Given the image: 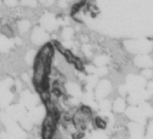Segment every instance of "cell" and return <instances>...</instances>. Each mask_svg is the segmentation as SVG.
Returning a JSON list of instances; mask_svg holds the SVG:
<instances>
[{
  "mask_svg": "<svg viewBox=\"0 0 153 139\" xmlns=\"http://www.w3.org/2000/svg\"><path fill=\"white\" fill-rule=\"evenodd\" d=\"M30 27V23L26 21V22H22L20 23V31L22 32H25L29 30Z\"/></svg>",
  "mask_w": 153,
  "mask_h": 139,
  "instance_id": "obj_1",
  "label": "cell"
},
{
  "mask_svg": "<svg viewBox=\"0 0 153 139\" xmlns=\"http://www.w3.org/2000/svg\"><path fill=\"white\" fill-rule=\"evenodd\" d=\"M2 31H3V33H4L5 36H11V35H12V30H11L9 27H7V26H4Z\"/></svg>",
  "mask_w": 153,
  "mask_h": 139,
  "instance_id": "obj_2",
  "label": "cell"
}]
</instances>
